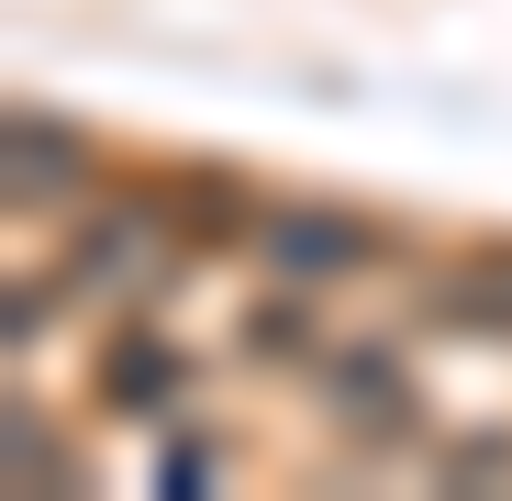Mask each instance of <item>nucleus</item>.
I'll list each match as a JSON object with an SVG mask.
<instances>
[{
  "label": "nucleus",
  "instance_id": "nucleus-4",
  "mask_svg": "<svg viewBox=\"0 0 512 501\" xmlns=\"http://www.w3.org/2000/svg\"><path fill=\"white\" fill-rule=\"evenodd\" d=\"M346 424H368V435L412 424V379H390L379 357H357V368H346Z\"/></svg>",
  "mask_w": 512,
  "mask_h": 501
},
{
  "label": "nucleus",
  "instance_id": "nucleus-3",
  "mask_svg": "<svg viewBox=\"0 0 512 501\" xmlns=\"http://www.w3.org/2000/svg\"><path fill=\"white\" fill-rule=\"evenodd\" d=\"M268 245H279L290 268H312V279H323V268H357V257H368V234H357L346 212H279V234H268Z\"/></svg>",
  "mask_w": 512,
  "mask_h": 501
},
{
  "label": "nucleus",
  "instance_id": "nucleus-2",
  "mask_svg": "<svg viewBox=\"0 0 512 501\" xmlns=\"http://www.w3.org/2000/svg\"><path fill=\"white\" fill-rule=\"evenodd\" d=\"M12 190H23V201H34V190H45V201L78 190V145H67V123H34V112L12 123Z\"/></svg>",
  "mask_w": 512,
  "mask_h": 501
},
{
  "label": "nucleus",
  "instance_id": "nucleus-5",
  "mask_svg": "<svg viewBox=\"0 0 512 501\" xmlns=\"http://www.w3.org/2000/svg\"><path fill=\"white\" fill-rule=\"evenodd\" d=\"M446 479H512V446H501V435H479V446H457V457H446Z\"/></svg>",
  "mask_w": 512,
  "mask_h": 501
},
{
  "label": "nucleus",
  "instance_id": "nucleus-1",
  "mask_svg": "<svg viewBox=\"0 0 512 501\" xmlns=\"http://www.w3.org/2000/svg\"><path fill=\"white\" fill-rule=\"evenodd\" d=\"M435 301H446L457 334H512V257H468Z\"/></svg>",
  "mask_w": 512,
  "mask_h": 501
}]
</instances>
